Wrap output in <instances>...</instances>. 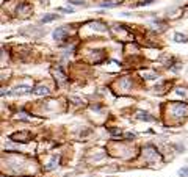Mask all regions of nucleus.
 <instances>
[{
    "label": "nucleus",
    "instance_id": "39448f33",
    "mask_svg": "<svg viewBox=\"0 0 188 177\" xmlns=\"http://www.w3.org/2000/svg\"><path fill=\"white\" fill-rule=\"evenodd\" d=\"M136 114H138V116H141L140 119H143V121H154L152 116H151V114H147V113H144V111H138Z\"/></svg>",
    "mask_w": 188,
    "mask_h": 177
},
{
    "label": "nucleus",
    "instance_id": "f257e3e1",
    "mask_svg": "<svg viewBox=\"0 0 188 177\" xmlns=\"http://www.w3.org/2000/svg\"><path fill=\"white\" fill-rule=\"evenodd\" d=\"M68 36V28L66 27H61V28H57L53 31V39H57V41H61L64 39V38Z\"/></svg>",
    "mask_w": 188,
    "mask_h": 177
},
{
    "label": "nucleus",
    "instance_id": "9b49d317",
    "mask_svg": "<svg viewBox=\"0 0 188 177\" xmlns=\"http://www.w3.org/2000/svg\"><path fill=\"white\" fill-rule=\"evenodd\" d=\"M69 3H75V5H83V0H68Z\"/></svg>",
    "mask_w": 188,
    "mask_h": 177
},
{
    "label": "nucleus",
    "instance_id": "20e7f679",
    "mask_svg": "<svg viewBox=\"0 0 188 177\" xmlns=\"http://www.w3.org/2000/svg\"><path fill=\"white\" fill-rule=\"evenodd\" d=\"M57 19H58V14H46L41 20L46 24V22H52V20H57Z\"/></svg>",
    "mask_w": 188,
    "mask_h": 177
},
{
    "label": "nucleus",
    "instance_id": "7ed1b4c3",
    "mask_svg": "<svg viewBox=\"0 0 188 177\" xmlns=\"http://www.w3.org/2000/svg\"><path fill=\"white\" fill-rule=\"evenodd\" d=\"M33 91H35L38 96H47V94H49V90H47L46 86H36Z\"/></svg>",
    "mask_w": 188,
    "mask_h": 177
},
{
    "label": "nucleus",
    "instance_id": "f03ea898",
    "mask_svg": "<svg viewBox=\"0 0 188 177\" xmlns=\"http://www.w3.org/2000/svg\"><path fill=\"white\" fill-rule=\"evenodd\" d=\"M30 91H31L30 86H17V88H14V90H13V93H16V94H27Z\"/></svg>",
    "mask_w": 188,
    "mask_h": 177
},
{
    "label": "nucleus",
    "instance_id": "423d86ee",
    "mask_svg": "<svg viewBox=\"0 0 188 177\" xmlns=\"http://www.w3.org/2000/svg\"><path fill=\"white\" fill-rule=\"evenodd\" d=\"M188 39V38L185 35H182V33H176V36H174V41L176 42H185Z\"/></svg>",
    "mask_w": 188,
    "mask_h": 177
},
{
    "label": "nucleus",
    "instance_id": "6e6552de",
    "mask_svg": "<svg viewBox=\"0 0 188 177\" xmlns=\"http://www.w3.org/2000/svg\"><path fill=\"white\" fill-rule=\"evenodd\" d=\"M57 160H58V157H53L52 160H50V163H49V169H55V165H57Z\"/></svg>",
    "mask_w": 188,
    "mask_h": 177
},
{
    "label": "nucleus",
    "instance_id": "0eeeda50",
    "mask_svg": "<svg viewBox=\"0 0 188 177\" xmlns=\"http://www.w3.org/2000/svg\"><path fill=\"white\" fill-rule=\"evenodd\" d=\"M118 2H105V3H102V7L103 8H113V7H118Z\"/></svg>",
    "mask_w": 188,
    "mask_h": 177
},
{
    "label": "nucleus",
    "instance_id": "9d476101",
    "mask_svg": "<svg viewBox=\"0 0 188 177\" xmlns=\"http://www.w3.org/2000/svg\"><path fill=\"white\" fill-rule=\"evenodd\" d=\"M60 11H61V13H74V9L72 8H60Z\"/></svg>",
    "mask_w": 188,
    "mask_h": 177
},
{
    "label": "nucleus",
    "instance_id": "1a4fd4ad",
    "mask_svg": "<svg viewBox=\"0 0 188 177\" xmlns=\"http://www.w3.org/2000/svg\"><path fill=\"white\" fill-rule=\"evenodd\" d=\"M179 176L180 177H188V168H180L179 169Z\"/></svg>",
    "mask_w": 188,
    "mask_h": 177
}]
</instances>
